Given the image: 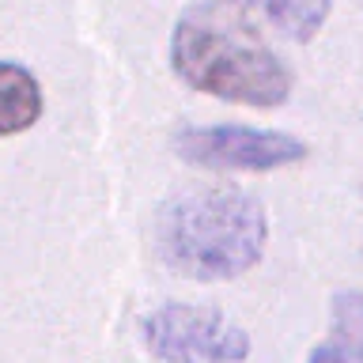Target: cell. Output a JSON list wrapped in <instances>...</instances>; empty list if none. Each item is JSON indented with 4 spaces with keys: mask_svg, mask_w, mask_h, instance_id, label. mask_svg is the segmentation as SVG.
<instances>
[{
    "mask_svg": "<svg viewBox=\"0 0 363 363\" xmlns=\"http://www.w3.org/2000/svg\"><path fill=\"white\" fill-rule=\"evenodd\" d=\"M170 68L201 95L254 110L284 106L295 87L242 0H197L182 11L170 30Z\"/></svg>",
    "mask_w": 363,
    "mask_h": 363,
    "instance_id": "6da1fadb",
    "label": "cell"
},
{
    "mask_svg": "<svg viewBox=\"0 0 363 363\" xmlns=\"http://www.w3.org/2000/svg\"><path fill=\"white\" fill-rule=\"evenodd\" d=\"M269 216L242 189L204 186L167 201L155 220V250L186 280H235L265 257Z\"/></svg>",
    "mask_w": 363,
    "mask_h": 363,
    "instance_id": "7a4b0ae2",
    "label": "cell"
},
{
    "mask_svg": "<svg viewBox=\"0 0 363 363\" xmlns=\"http://www.w3.org/2000/svg\"><path fill=\"white\" fill-rule=\"evenodd\" d=\"M144 348L159 363H246L250 333L216 306L163 303L140 322Z\"/></svg>",
    "mask_w": 363,
    "mask_h": 363,
    "instance_id": "3957f363",
    "label": "cell"
},
{
    "mask_svg": "<svg viewBox=\"0 0 363 363\" xmlns=\"http://www.w3.org/2000/svg\"><path fill=\"white\" fill-rule=\"evenodd\" d=\"M174 152L189 167L220 174H265L306 159V144L280 129L254 125H182L174 133Z\"/></svg>",
    "mask_w": 363,
    "mask_h": 363,
    "instance_id": "277c9868",
    "label": "cell"
},
{
    "mask_svg": "<svg viewBox=\"0 0 363 363\" xmlns=\"http://www.w3.org/2000/svg\"><path fill=\"white\" fill-rule=\"evenodd\" d=\"M306 363H363V291H340L329 306V333Z\"/></svg>",
    "mask_w": 363,
    "mask_h": 363,
    "instance_id": "5b68a950",
    "label": "cell"
},
{
    "mask_svg": "<svg viewBox=\"0 0 363 363\" xmlns=\"http://www.w3.org/2000/svg\"><path fill=\"white\" fill-rule=\"evenodd\" d=\"M42 110L45 99L38 76L16 61H0V136L27 133L42 118Z\"/></svg>",
    "mask_w": 363,
    "mask_h": 363,
    "instance_id": "8992f818",
    "label": "cell"
},
{
    "mask_svg": "<svg viewBox=\"0 0 363 363\" xmlns=\"http://www.w3.org/2000/svg\"><path fill=\"white\" fill-rule=\"evenodd\" d=\"M250 11H257L277 34L291 42H311L325 27L333 0H242Z\"/></svg>",
    "mask_w": 363,
    "mask_h": 363,
    "instance_id": "52a82bcc",
    "label": "cell"
}]
</instances>
